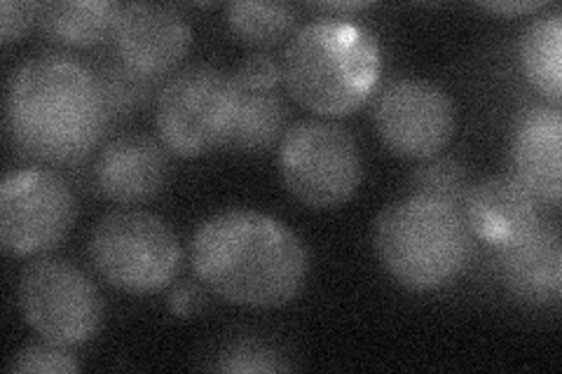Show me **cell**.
Masks as SVG:
<instances>
[{
	"label": "cell",
	"mask_w": 562,
	"mask_h": 374,
	"mask_svg": "<svg viewBox=\"0 0 562 374\" xmlns=\"http://www.w3.org/2000/svg\"><path fill=\"white\" fill-rule=\"evenodd\" d=\"M190 262L211 293L246 309L289 305L310 272L301 237L254 208H227L204 220L192 237Z\"/></svg>",
	"instance_id": "cell-1"
},
{
	"label": "cell",
	"mask_w": 562,
	"mask_h": 374,
	"mask_svg": "<svg viewBox=\"0 0 562 374\" xmlns=\"http://www.w3.org/2000/svg\"><path fill=\"white\" fill-rule=\"evenodd\" d=\"M5 117L16 148L49 165L87 157L109 127L99 78L66 55L24 61L8 82Z\"/></svg>",
	"instance_id": "cell-2"
},
{
	"label": "cell",
	"mask_w": 562,
	"mask_h": 374,
	"mask_svg": "<svg viewBox=\"0 0 562 374\" xmlns=\"http://www.w3.org/2000/svg\"><path fill=\"white\" fill-rule=\"evenodd\" d=\"M281 76L303 109L324 117H345L375 92L382 76V49L366 26L319 16L293 33Z\"/></svg>",
	"instance_id": "cell-3"
},
{
	"label": "cell",
	"mask_w": 562,
	"mask_h": 374,
	"mask_svg": "<svg viewBox=\"0 0 562 374\" xmlns=\"http://www.w3.org/2000/svg\"><path fill=\"white\" fill-rule=\"evenodd\" d=\"M375 253L403 288H446L471 258V231L460 208L411 194L386 206L373 229Z\"/></svg>",
	"instance_id": "cell-4"
},
{
	"label": "cell",
	"mask_w": 562,
	"mask_h": 374,
	"mask_svg": "<svg viewBox=\"0 0 562 374\" xmlns=\"http://www.w3.org/2000/svg\"><path fill=\"white\" fill-rule=\"evenodd\" d=\"M239 111L241 92L231 73L214 66H188L157 94L155 124L169 152L202 157L227 148Z\"/></svg>",
	"instance_id": "cell-5"
},
{
	"label": "cell",
	"mask_w": 562,
	"mask_h": 374,
	"mask_svg": "<svg viewBox=\"0 0 562 374\" xmlns=\"http://www.w3.org/2000/svg\"><path fill=\"white\" fill-rule=\"evenodd\" d=\"M90 260L113 288L153 295L169 288L179 276L183 248L160 216L127 208L99 220L90 237Z\"/></svg>",
	"instance_id": "cell-6"
},
{
	"label": "cell",
	"mask_w": 562,
	"mask_h": 374,
	"mask_svg": "<svg viewBox=\"0 0 562 374\" xmlns=\"http://www.w3.org/2000/svg\"><path fill=\"white\" fill-rule=\"evenodd\" d=\"M281 181L293 197L330 211L355 197L363 178L357 138L330 120H303L286 129L279 146Z\"/></svg>",
	"instance_id": "cell-7"
},
{
	"label": "cell",
	"mask_w": 562,
	"mask_h": 374,
	"mask_svg": "<svg viewBox=\"0 0 562 374\" xmlns=\"http://www.w3.org/2000/svg\"><path fill=\"white\" fill-rule=\"evenodd\" d=\"M20 307L33 332L68 349L92 342L103 326L97 283L64 258H38L26 267Z\"/></svg>",
	"instance_id": "cell-8"
},
{
	"label": "cell",
	"mask_w": 562,
	"mask_h": 374,
	"mask_svg": "<svg viewBox=\"0 0 562 374\" xmlns=\"http://www.w3.org/2000/svg\"><path fill=\"white\" fill-rule=\"evenodd\" d=\"M78 204L61 175L47 169L8 173L0 188V243L14 258L55 251L74 229Z\"/></svg>",
	"instance_id": "cell-9"
},
{
	"label": "cell",
	"mask_w": 562,
	"mask_h": 374,
	"mask_svg": "<svg viewBox=\"0 0 562 374\" xmlns=\"http://www.w3.org/2000/svg\"><path fill=\"white\" fill-rule=\"evenodd\" d=\"M373 122L382 144L406 159H429L454 134L457 109L443 87L422 78H401L378 94Z\"/></svg>",
	"instance_id": "cell-10"
},
{
	"label": "cell",
	"mask_w": 562,
	"mask_h": 374,
	"mask_svg": "<svg viewBox=\"0 0 562 374\" xmlns=\"http://www.w3.org/2000/svg\"><path fill=\"white\" fill-rule=\"evenodd\" d=\"M120 59L148 78H160L179 66L192 45L186 16L160 3L122 5L115 26Z\"/></svg>",
	"instance_id": "cell-11"
},
{
	"label": "cell",
	"mask_w": 562,
	"mask_h": 374,
	"mask_svg": "<svg viewBox=\"0 0 562 374\" xmlns=\"http://www.w3.org/2000/svg\"><path fill=\"white\" fill-rule=\"evenodd\" d=\"M471 237L495 251L518 243L541 223L539 202L516 175H490L473 183L462 204Z\"/></svg>",
	"instance_id": "cell-12"
},
{
	"label": "cell",
	"mask_w": 562,
	"mask_h": 374,
	"mask_svg": "<svg viewBox=\"0 0 562 374\" xmlns=\"http://www.w3.org/2000/svg\"><path fill=\"white\" fill-rule=\"evenodd\" d=\"M560 105L535 103L518 113L512 132V162L518 181L539 204L558 208L562 171Z\"/></svg>",
	"instance_id": "cell-13"
},
{
	"label": "cell",
	"mask_w": 562,
	"mask_h": 374,
	"mask_svg": "<svg viewBox=\"0 0 562 374\" xmlns=\"http://www.w3.org/2000/svg\"><path fill=\"white\" fill-rule=\"evenodd\" d=\"M167 178V148L144 134L111 140L94 167V183L101 197L122 206L150 202L165 188Z\"/></svg>",
	"instance_id": "cell-14"
},
{
	"label": "cell",
	"mask_w": 562,
	"mask_h": 374,
	"mask_svg": "<svg viewBox=\"0 0 562 374\" xmlns=\"http://www.w3.org/2000/svg\"><path fill=\"white\" fill-rule=\"evenodd\" d=\"M497 270L504 286L537 307H555L562 297V239L553 223H539L530 235L499 248Z\"/></svg>",
	"instance_id": "cell-15"
},
{
	"label": "cell",
	"mask_w": 562,
	"mask_h": 374,
	"mask_svg": "<svg viewBox=\"0 0 562 374\" xmlns=\"http://www.w3.org/2000/svg\"><path fill=\"white\" fill-rule=\"evenodd\" d=\"M122 5L111 0H57L41 10L52 38L70 47H94L115 33Z\"/></svg>",
	"instance_id": "cell-16"
},
{
	"label": "cell",
	"mask_w": 562,
	"mask_h": 374,
	"mask_svg": "<svg viewBox=\"0 0 562 374\" xmlns=\"http://www.w3.org/2000/svg\"><path fill=\"white\" fill-rule=\"evenodd\" d=\"M525 78L553 105L562 101V12H549L525 29L520 47Z\"/></svg>",
	"instance_id": "cell-17"
},
{
	"label": "cell",
	"mask_w": 562,
	"mask_h": 374,
	"mask_svg": "<svg viewBox=\"0 0 562 374\" xmlns=\"http://www.w3.org/2000/svg\"><path fill=\"white\" fill-rule=\"evenodd\" d=\"M289 105L277 92H241V111L227 148L235 152H266L286 134Z\"/></svg>",
	"instance_id": "cell-18"
},
{
	"label": "cell",
	"mask_w": 562,
	"mask_h": 374,
	"mask_svg": "<svg viewBox=\"0 0 562 374\" xmlns=\"http://www.w3.org/2000/svg\"><path fill=\"white\" fill-rule=\"evenodd\" d=\"M295 22V8L289 3L237 0V3L227 5V24L249 45H274L284 41Z\"/></svg>",
	"instance_id": "cell-19"
},
{
	"label": "cell",
	"mask_w": 562,
	"mask_h": 374,
	"mask_svg": "<svg viewBox=\"0 0 562 374\" xmlns=\"http://www.w3.org/2000/svg\"><path fill=\"white\" fill-rule=\"evenodd\" d=\"M471 178L460 159L429 157L413 173V194L443 202L462 211Z\"/></svg>",
	"instance_id": "cell-20"
},
{
	"label": "cell",
	"mask_w": 562,
	"mask_h": 374,
	"mask_svg": "<svg viewBox=\"0 0 562 374\" xmlns=\"http://www.w3.org/2000/svg\"><path fill=\"white\" fill-rule=\"evenodd\" d=\"M97 78L111 113H130L138 109L153 89V78L138 73L122 59L117 64H105Z\"/></svg>",
	"instance_id": "cell-21"
},
{
	"label": "cell",
	"mask_w": 562,
	"mask_h": 374,
	"mask_svg": "<svg viewBox=\"0 0 562 374\" xmlns=\"http://www.w3.org/2000/svg\"><path fill=\"white\" fill-rule=\"evenodd\" d=\"M216 370L221 372H237V374H251V372H284L293 370L284 355L272 349L266 342L256 340H239L227 344L218 355Z\"/></svg>",
	"instance_id": "cell-22"
},
{
	"label": "cell",
	"mask_w": 562,
	"mask_h": 374,
	"mask_svg": "<svg viewBox=\"0 0 562 374\" xmlns=\"http://www.w3.org/2000/svg\"><path fill=\"white\" fill-rule=\"evenodd\" d=\"M82 365L68 347L55 342H35L22 349L10 363V372L20 374H68L78 372Z\"/></svg>",
	"instance_id": "cell-23"
},
{
	"label": "cell",
	"mask_w": 562,
	"mask_h": 374,
	"mask_svg": "<svg viewBox=\"0 0 562 374\" xmlns=\"http://www.w3.org/2000/svg\"><path fill=\"white\" fill-rule=\"evenodd\" d=\"M239 92H274L277 84L284 80L281 64L268 55H249L241 59L233 73Z\"/></svg>",
	"instance_id": "cell-24"
},
{
	"label": "cell",
	"mask_w": 562,
	"mask_h": 374,
	"mask_svg": "<svg viewBox=\"0 0 562 374\" xmlns=\"http://www.w3.org/2000/svg\"><path fill=\"white\" fill-rule=\"evenodd\" d=\"M43 5L26 3V0H3L0 3V38L5 45L22 41L24 35L33 29V24L41 20Z\"/></svg>",
	"instance_id": "cell-25"
},
{
	"label": "cell",
	"mask_w": 562,
	"mask_h": 374,
	"mask_svg": "<svg viewBox=\"0 0 562 374\" xmlns=\"http://www.w3.org/2000/svg\"><path fill=\"white\" fill-rule=\"evenodd\" d=\"M202 293L192 286V283H183V286H176L171 293H169V302L167 307L173 316L179 318H190L192 314H198L202 309Z\"/></svg>",
	"instance_id": "cell-26"
},
{
	"label": "cell",
	"mask_w": 562,
	"mask_h": 374,
	"mask_svg": "<svg viewBox=\"0 0 562 374\" xmlns=\"http://www.w3.org/2000/svg\"><path fill=\"white\" fill-rule=\"evenodd\" d=\"M547 3H539V0H520V3H483L481 8L487 12H497V14H530L541 10Z\"/></svg>",
	"instance_id": "cell-27"
},
{
	"label": "cell",
	"mask_w": 562,
	"mask_h": 374,
	"mask_svg": "<svg viewBox=\"0 0 562 374\" xmlns=\"http://www.w3.org/2000/svg\"><path fill=\"white\" fill-rule=\"evenodd\" d=\"M310 8L319 10L322 16H338V20H347V14L368 10L371 3H359V0H355V3H310Z\"/></svg>",
	"instance_id": "cell-28"
}]
</instances>
